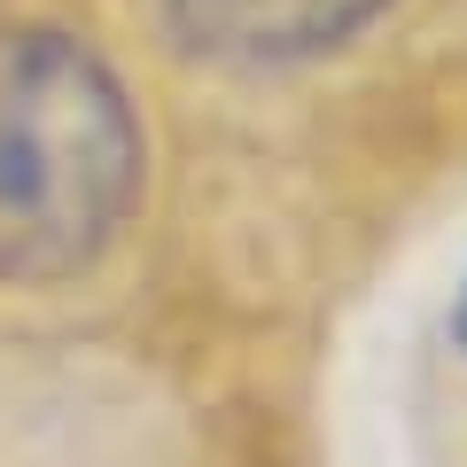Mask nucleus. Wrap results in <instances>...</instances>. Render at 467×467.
Masks as SVG:
<instances>
[{
    "instance_id": "obj_1",
    "label": "nucleus",
    "mask_w": 467,
    "mask_h": 467,
    "mask_svg": "<svg viewBox=\"0 0 467 467\" xmlns=\"http://www.w3.org/2000/svg\"><path fill=\"white\" fill-rule=\"evenodd\" d=\"M140 117L86 39L0 32V281H78L140 202Z\"/></svg>"
},
{
    "instance_id": "obj_2",
    "label": "nucleus",
    "mask_w": 467,
    "mask_h": 467,
    "mask_svg": "<svg viewBox=\"0 0 467 467\" xmlns=\"http://www.w3.org/2000/svg\"><path fill=\"white\" fill-rule=\"evenodd\" d=\"M171 32L211 63H304L343 47L389 0H164Z\"/></svg>"
},
{
    "instance_id": "obj_3",
    "label": "nucleus",
    "mask_w": 467,
    "mask_h": 467,
    "mask_svg": "<svg viewBox=\"0 0 467 467\" xmlns=\"http://www.w3.org/2000/svg\"><path fill=\"white\" fill-rule=\"evenodd\" d=\"M451 335H460V350H467V288H460V312H451Z\"/></svg>"
}]
</instances>
